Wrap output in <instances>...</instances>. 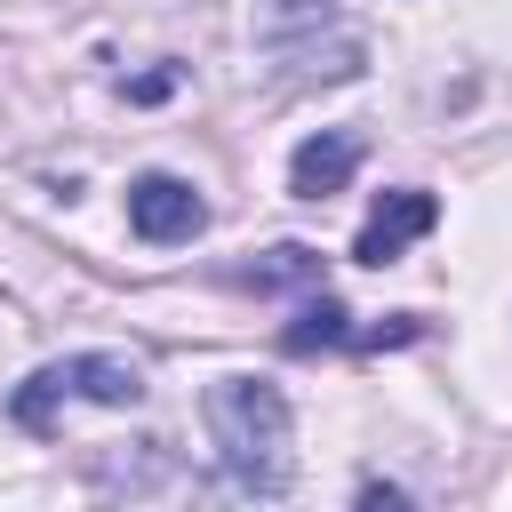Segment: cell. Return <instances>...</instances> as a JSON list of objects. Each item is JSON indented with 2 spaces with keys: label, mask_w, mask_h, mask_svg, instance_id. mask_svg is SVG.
I'll list each match as a JSON object with an SVG mask.
<instances>
[{
  "label": "cell",
  "mask_w": 512,
  "mask_h": 512,
  "mask_svg": "<svg viewBox=\"0 0 512 512\" xmlns=\"http://www.w3.org/2000/svg\"><path fill=\"white\" fill-rule=\"evenodd\" d=\"M344 320H352V312H344L336 296H312V304L288 320V336H280V344H288V352H320V344H344Z\"/></svg>",
  "instance_id": "8"
},
{
  "label": "cell",
  "mask_w": 512,
  "mask_h": 512,
  "mask_svg": "<svg viewBox=\"0 0 512 512\" xmlns=\"http://www.w3.org/2000/svg\"><path fill=\"white\" fill-rule=\"evenodd\" d=\"M128 224H136V240L176 248V240H192V232L208 224V200H200L184 176L152 168V176H136V184H128Z\"/></svg>",
  "instance_id": "2"
},
{
  "label": "cell",
  "mask_w": 512,
  "mask_h": 512,
  "mask_svg": "<svg viewBox=\"0 0 512 512\" xmlns=\"http://www.w3.org/2000/svg\"><path fill=\"white\" fill-rule=\"evenodd\" d=\"M360 136L352 128H320V136H304L296 152H288V192L296 200H328V192H344L352 176H360Z\"/></svg>",
  "instance_id": "4"
},
{
  "label": "cell",
  "mask_w": 512,
  "mask_h": 512,
  "mask_svg": "<svg viewBox=\"0 0 512 512\" xmlns=\"http://www.w3.org/2000/svg\"><path fill=\"white\" fill-rule=\"evenodd\" d=\"M440 224V200L432 192H416V184H400V192H384L376 208H368V224H360V240H352V256L360 264H392L408 240H424Z\"/></svg>",
  "instance_id": "3"
},
{
  "label": "cell",
  "mask_w": 512,
  "mask_h": 512,
  "mask_svg": "<svg viewBox=\"0 0 512 512\" xmlns=\"http://www.w3.org/2000/svg\"><path fill=\"white\" fill-rule=\"evenodd\" d=\"M352 512H416V504H408V496H400V488H384V480H368V488H360V504H352Z\"/></svg>",
  "instance_id": "9"
},
{
  "label": "cell",
  "mask_w": 512,
  "mask_h": 512,
  "mask_svg": "<svg viewBox=\"0 0 512 512\" xmlns=\"http://www.w3.org/2000/svg\"><path fill=\"white\" fill-rule=\"evenodd\" d=\"M240 280H248V288H304V280H320V256H312L304 240H280V248H264V264H248Z\"/></svg>",
  "instance_id": "7"
},
{
  "label": "cell",
  "mask_w": 512,
  "mask_h": 512,
  "mask_svg": "<svg viewBox=\"0 0 512 512\" xmlns=\"http://www.w3.org/2000/svg\"><path fill=\"white\" fill-rule=\"evenodd\" d=\"M200 416H208V440H216V456H224V472H232L240 496H280L296 480V416H288L280 384H264V376H216L208 400H200Z\"/></svg>",
  "instance_id": "1"
},
{
  "label": "cell",
  "mask_w": 512,
  "mask_h": 512,
  "mask_svg": "<svg viewBox=\"0 0 512 512\" xmlns=\"http://www.w3.org/2000/svg\"><path fill=\"white\" fill-rule=\"evenodd\" d=\"M344 16V0H256V48H272V56H312L320 48V32Z\"/></svg>",
  "instance_id": "6"
},
{
  "label": "cell",
  "mask_w": 512,
  "mask_h": 512,
  "mask_svg": "<svg viewBox=\"0 0 512 512\" xmlns=\"http://www.w3.org/2000/svg\"><path fill=\"white\" fill-rule=\"evenodd\" d=\"M64 376V400H96V408H136L144 400V368L128 352H72V360H48Z\"/></svg>",
  "instance_id": "5"
},
{
  "label": "cell",
  "mask_w": 512,
  "mask_h": 512,
  "mask_svg": "<svg viewBox=\"0 0 512 512\" xmlns=\"http://www.w3.org/2000/svg\"><path fill=\"white\" fill-rule=\"evenodd\" d=\"M168 88H176V72H144L128 96H136V104H152V96H168Z\"/></svg>",
  "instance_id": "10"
}]
</instances>
